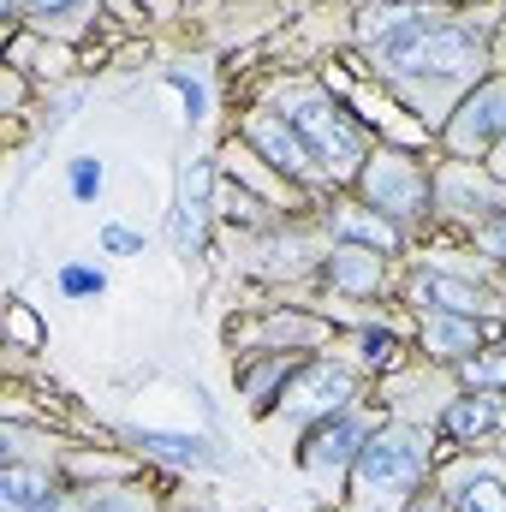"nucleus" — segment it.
Segmentation results:
<instances>
[{
  "mask_svg": "<svg viewBox=\"0 0 506 512\" xmlns=\"http://www.w3.org/2000/svg\"><path fill=\"white\" fill-rule=\"evenodd\" d=\"M376 60L405 78H459V72L483 66V36L459 18L411 12V18H393L376 36Z\"/></svg>",
  "mask_w": 506,
  "mask_h": 512,
  "instance_id": "1",
  "label": "nucleus"
},
{
  "mask_svg": "<svg viewBox=\"0 0 506 512\" xmlns=\"http://www.w3.org/2000/svg\"><path fill=\"white\" fill-rule=\"evenodd\" d=\"M292 126H298V137L316 149L322 173H352V167H358L364 143H358V131H352V120H346L340 108H328V102H298V108H292Z\"/></svg>",
  "mask_w": 506,
  "mask_h": 512,
  "instance_id": "2",
  "label": "nucleus"
},
{
  "mask_svg": "<svg viewBox=\"0 0 506 512\" xmlns=\"http://www.w3.org/2000/svg\"><path fill=\"white\" fill-rule=\"evenodd\" d=\"M358 477H364L370 489H405V483H417V477H423V447H417V435H405V429L370 435V441L358 447Z\"/></svg>",
  "mask_w": 506,
  "mask_h": 512,
  "instance_id": "3",
  "label": "nucleus"
},
{
  "mask_svg": "<svg viewBox=\"0 0 506 512\" xmlns=\"http://www.w3.org/2000/svg\"><path fill=\"white\" fill-rule=\"evenodd\" d=\"M501 131H506V84H483V90L453 114L447 143H453L459 155H477V149H489Z\"/></svg>",
  "mask_w": 506,
  "mask_h": 512,
  "instance_id": "4",
  "label": "nucleus"
},
{
  "mask_svg": "<svg viewBox=\"0 0 506 512\" xmlns=\"http://www.w3.org/2000/svg\"><path fill=\"white\" fill-rule=\"evenodd\" d=\"M203 215H209V161H191L179 173V209H173V245L179 251H197Z\"/></svg>",
  "mask_w": 506,
  "mask_h": 512,
  "instance_id": "5",
  "label": "nucleus"
},
{
  "mask_svg": "<svg viewBox=\"0 0 506 512\" xmlns=\"http://www.w3.org/2000/svg\"><path fill=\"white\" fill-rule=\"evenodd\" d=\"M358 447H364L358 423H352V417H328V423L310 435V447H304V465H310L316 477H328V471H340L346 459H358Z\"/></svg>",
  "mask_w": 506,
  "mask_h": 512,
  "instance_id": "6",
  "label": "nucleus"
},
{
  "mask_svg": "<svg viewBox=\"0 0 506 512\" xmlns=\"http://www.w3.org/2000/svg\"><path fill=\"white\" fill-rule=\"evenodd\" d=\"M251 137L268 149V161H274V167H286V173H304V179H310V173H322L316 149L298 137V126H286V120H274V114H268V120H256Z\"/></svg>",
  "mask_w": 506,
  "mask_h": 512,
  "instance_id": "7",
  "label": "nucleus"
},
{
  "mask_svg": "<svg viewBox=\"0 0 506 512\" xmlns=\"http://www.w3.org/2000/svg\"><path fill=\"white\" fill-rule=\"evenodd\" d=\"M340 399H346V376H340L334 364H316L304 382L286 393V411H292V417H310V411H334Z\"/></svg>",
  "mask_w": 506,
  "mask_h": 512,
  "instance_id": "8",
  "label": "nucleus"
},
{
  "mask_svg": "<svg viewBox=\"0 0 506 512\" xmlns=\"http://www.w3.org/2000/svg\"><path fill=\"white\" fill-rule=\"evenodd\" d=\"M501 399H489V393H477V399H453L447 405V435L453 441H477V435H489V429H501Z\"/></svg>",
  "mask_w": 506,
  "mask_h": 512,
  "instance_id": "9",
  "label": "nucleus"
},
{
  "mask_svg": "<svg viewBox=\"0 0 506 512\" xmlns=\"http://www.w3.org/2000/svg\"><path fill=\"white\" fill-rule=\"evenodd\" d=\"M0 501H6V512H48V507H54V489H48V477H42V471L12 465V471L0 477Z\"/></svg>",
  "mask_w": 506,
  "mask_h": 512,
  "instance_id": "10",
  "label": "nucleus"
},
{
  "mask_svg": "<svg viewBox=\"0 0 506 512\" xmlns=\"http://www.w3.org/2000/svg\"><path fill=\"white\" fill-rule=\"evenodd\" d=\"M423 298H429L435 310H447V316H477V310H483V292L465 286V280H447V274H429V280H423Z\"/></svg>",
  "mask_w": 506,
  "mask_h": 512,
  "instance_id": "11",
  "label": "nucleus"
},
{
  "mask_svg": "<svg viewBox=\"0 0 506 512\" xmlns=\"http://www.w3.org/2000/svg\"><path fill=\"white\" fill-rule=\"evenodd\" d=\"M137 447H149V453H161V459H179V465H215L209 441H197V435H161V429H137Z\"/></svg>",
  "mask_w": 506,
  "mask_h": 512,
  "instance_id": "12",
  "label": "nucleus"
},
{
  "mask_svg": "<svg viewBox=\"0 0 506 512\" xmlns=\"http://www.w3.org/2000/svg\"><path fill=\"white\" fill-rule=\"evenodd\" d=\"M370 197H376L381 209H411V203H417V179H411V167L381 161L376 173H370Z\"/></svg>",
  "mask_w": 506,
  "mask_h": 512,
  "instance_id": "13",
  "label": "nucleus"
},
{
  "mask_svg": "<svg viewBox=\"0 0 506 512\" xmlns=\"http://www.w3.org/2000/svg\"><path fill=\"white\" fill-rule=\"evenodd\" d=\"M376 280H381V251H358V245H346V251L334 256V286L364 292V286H376Z\"/></svg>",
  "mask_w": 506,
  "mask_h": 512,
  "instance_id": "14",
  "label": "nucleus"
},
{
  "mask_svg": "<svg viewBox=\"0 0 506 512\" xmlns=\"http://www.w3.org/2000/svg\"><path fill=\"white\" fill-rule=\"evenodd\" d=\"M429 340H435L441 352H477V316H447V310H435V316H429Z\"/></svg>",
  "mask_w": 506,
  "mask_h": 512,
  "instance_id": "15",
  "label": "nucleus"
},
{
  "mask_svg": "<svg viewBox=\"0 0 506 512\" xmlns=\"http://www.w3.org/2000/svg\"><path fill=\"white\" fill-rule=\"evenodd\" d=\"M453 507L459 512H506V483L501 477H471V483H459Z\"/></svg>",
  "mask_w": 506,
  "mask_h": 512,
  "instance_id": "16",
  "label": "nucleus"
},
{
  "mask_svg": "<svg viewBox=\"0 0 506 512\" xmlns=\"http://www.w3.org/2000/svg\"><path fill=\"white\" fill-rule=\"evenodd\" d=\"M340 233H346V239H364L370 251H393V245H399V233H393L387 221H370V215H340Z\"/></svg>",
  "mask_w": 506,
  "mask_h": 512,
  "instance_id": "17",
  "label": "nucleus"
},
{
  "mask_svg": "<svg viewBox=\"0 0 506 512\" xmlns=\"http://www.w3.org/2000/svg\"><path fill=\"white\" fill-rule=\"evenodd\" d=\"M465 376L483 387H501L506 382V364H495V358H477V364H465Z\"/></svg>",
  "mask_w": 506,
  "mask_h": 512,
  "instance_id": "18",
  "label": "nucleus"
},
{
  "mask_svg": "<svg viewBox=\"0 0 506 512\" xmlns=\"http://www.w3.org/2000/svg\"><path fill=\"white\" fill-rule=\"evenodd\" d=\"M96 185H102V167H96V161H78V167H72V191H78V197H90Z\"/></svg>",
  "mask_w": 506,
  "mask_h": 512,
  "instance_id": "19",
  "label": "nucleus"
},
{
  "mask_svg": "<svg viewBox=\"0 0 506 512\" xmlns=\"http://www.w3.org/2000/svg\"><path fill=\"white\" fill-rule=\"evenodd\" d=\"M66 292H102V274H90V268H66Z\"/></svg>",
  "mask_w": 506,
  "mask_h": 512,
  "instance_id": "20",
  "label": "nucleus"
},
{
  "mask_svg": "<svg viewBox=\"0 0 506 512\" xmlns=\"http://www.w3.org/2000/svg\"><path fill=\"white\" fill-rule=\"evenodd\" d=\"M108 251H137V239H131L126 227H108V239H102Z\"/></svg>",
  "mask_w": 506,
  "mask_h": 512,
  "instance_id": "21",
  "label": "nucleus"
},
{
  "mask_svg": "<svg viewBox=\"0 0 506 512\" xmlns=\"http://www.w3.org/2000/svg\"><path fill=\"white\" fill-rule=\"evenodd\" d=\"M387 346H393L387 334H370V340H364V352H370V358H387Z\"/></svg>",
  "mask_w": 506,
  "mask_h": 512,
  "instance_id": "22",
  "label": "nucleus"
},
{
  "mask_svg": "<svg viewBox=\"0 0 506 512\" xmlns=\"http://www.w3.org/2000/svg\"><path fill=\"white\" fill-rule=\"evenodd\" d=\"M30 6H36V12H48V18H54V12H66V6H78V0H30Z\"/></svg>",
  "mask_w": 506,
  "mask_h": 512,
  "instance_id": "23",
  "label": "nucleus"
},
{
  "mask_svg": "<svg viewBox=\"0 0 506 512\" xmlns=\"http://www.w3.org/2000/svg\"><path fill=\"white\" fill-rule=\"evenodd\" d=\"M489 251L506 256V221H495V227H489Z\"/></svg>",
  "mask_w": 506,
  "mask_h": 512,
  "instance_id": "24",
  "label": "nucleus"
}]
</instances>
